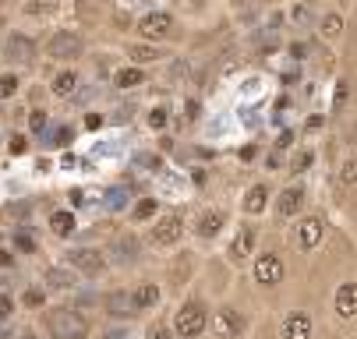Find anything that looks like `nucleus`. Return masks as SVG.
<instances>
[{"mask_svg": "<svg viewBox=\"0 0 357 339\" xmlns=\"http://www.w3.org/2000/svg\"><path fill=\"white\" fill-rule=\"evenodd\" d=\"M43 329L50 339H92V318L75 304H50L43 308Z\"/></svg>", "mask_w": 357, "mask_h": 339, "instance_id": "f257e3e1", "label": "nucleus"}, {"mask_svg": "<svg viewBox=\"0 0 357 339\" xmlns=\"http://www.w3.org/2000/svg\"><path fill=\"white\" fill-rule=\"evenodd\" d=\"M170 329L177 339H202L209 332V304L206 297H184L177 304V311L170 315Z\"/></svg>", "mask_w": 357, "mask_h": 339, "instance_id": "f03ea898", "label": "nucleus"}, {"mask_svg": "<svg viewBox=\"0 0 357 339\" xmlns=\"http://www.w3.org/2000/svg\"><path fill=\"white\" fill-rule=\"evenodd\" d=\"M184 233H188V223H184V216L181 212H163V216H156L149 223V230H145V248H156V251H167V248H177L181 240H184Z\"/></svg>", "mask_w": 357, "mask_h": 339, "instance_id": "7ed1b4c3", "label": "nucleus"}, {"mask_svg": "<svg viewBox=\"0 0 357 339\" xmlns=\"http://www.w3.org/2000/svg\"><path fill=\"white\" fill-rule=\"evenodd\" d=\"M68 269L78 272V279H103L110 272V262H107V251L103 248H89V244H71L61 258Z\"/></svg>", "mask_w": 357, "mask_h": 339, "instance_id": "20e7f679", "label": "nucleus"}, {"mask_svg": "<svg viewBox=\"0 0 357 339\" xmlns=\"http://www.w3.org/2000/svg\"><path fill=\"white\" fill-rule=\"evenodd\" d=\"M251 279L262 290H276L287 279V255L280 248H262L251 255Z\"/></svg>", "mask_w": 357, "mask_h": 339, "instance_id": "39448f33", "label": "nucleus"}, {"mask_svg": "<svg viewBox=\"0 0 357 339\" xmlns=\"http://www.w3.org/2000/svg\"><path fill=\"white\" fill-rule=\"evenodd\" d=\"M326 233H329V223H326L322 212H304V216L294 219V233L290 237H294V248L301 255H315L326 244Z\"/></svg>", "mask_w": 357, "mask_h": 339, "instance_id": "423d86ee", "label": "nucleus"}, {"mask_svg": "<svg viewBox=\"0 0 357 339\" xmlns=\"http://www.w3.org/2000/svg\"><path fill=\"white\" fill-rule=\"evenodd\" d=\"M103 251H107V262L114 269H135L145 258V240L135 230H117Z\"/></svg>", "mask_w": 357, "mask_h": 339, "instance_id": "0eeeda50", "label": "nucleus"}, {"mask_svg": "<svg viewBox=\"0 0 357 339\" xmlns=\"http://www.w3.org/2000/svg\"><path fill=\"white\" fill-rule=\"evenodd\" d=\"M259 237H262V226L255 223V219H244L237 230H234V237L227 240V265H248L251 262V255L259 251Z\"/></svg>", "mask_w": 357, "mask_h": 339, "instance_id": "6e6552de", "label": "nucleus"}, {"mask_svg": "<svg viewBox=\"0 0 357 339\" xmlns=\"http://www.w3.org/2000/svg\"><path fill=\"white\" fill-rule=\"evenodd\" d=\"M209 332H213V339H244L248 315L234 304H216V308H209Z\"/></svg>", "mask_w": 357, "mask_h": 339, "instance_id": "1a4fd4ad", "label": "nucleus"}, {"mask_svg": "<svg viewBox=\"0 0 357 339\" xmlns=\"http://www.w3.org/2000/svg\"><path fill=\"white\" fill-rule=\"evenodd\" d=\"M46 57L61 61V64H75L85 57V36L78 29H54V36L46 39Z\"/></svg>", "mask_w": 357, "mask_h": 339, "instance_id": "9d476101", "label": "nucleus"}, {"mask_svg": "<svg viewBox=\"0 0 357 339\" xmlns=\"http://www.w3.org/2000/svg\"><path fill=\"white\" fill-rule=\"evenodd\" d=\"M304 212H308V187H304V184H287L280 195L273 198V216L280 223H294Z\"/></svg>", "mask_w": 357, "mask_h": 339, "instance_id": "9b49d317", "label": "nucleus"}, {"mask_svg": "<svg viewBox=\"0 0 357 339\" xmlns=\"http://www.w3.org/2000/svg\"><path fill=\"white\" fill-rule=\"evenodd\" d=\"M128 297H131L135 318H142V315H152L163 304V286L156 279H138L135 286H128Z\"/></svg>", "mask_w": 357, "mask_h": 339, "instance_id": "f8f14e48", "label": "nucleus"}, {"mask_svg": "<svg viewBox=\"0 0 357 339\" xmlns=\"http://www.w3.org/2000/svg\"><path fill=\"white\" fill-rule=\"evenodd\" d=\"M39 54V42L29 32H8L4 42H0V57L8 64H32Z\"/></svg>", "mask_w": 357, "mask_h": 339, "instance_id": "ddd939ff", "label": "nucleus"}, {"mask_svg": "<svg viewBox=\"0 0 357 339\" xmlns=\"http://www.w3.org/2000/svg\"><path fill=\"white\" fill-rule=\"evenodd\" d=\"M39 286L46 290V294H75V290L82 286V279H78L75 269H68L64 262H57V265H46L43 269Z\"/></svg>", "mask_w": 357, "mask_h": 339, "instance_id": "4468645a", "label": "nucleus"}, {"mask_svg": "<svg viewBox=\"0 0 357 339\" xmlns=\"http://www.w3.org/2000/svg\"><path fill=\"white\" fill-rule=\"evenodd\" d=\"M227 223H230V212H227V209H220V205H216V209H202L198 219L191 223V233L209 244V240H216V237L227 230Z\"/></svg>", "mask_w": 357, "mask_h": 339, "instance_id": "2eb2a0df", "label": "nucleus"}, {"mask_svg": "<svg viewBox=\"0 0 357 339\" xmlns=\"http://www.w3.org/2000/svg\"><path fill=\"white\" fill-rule=\"evenodd\" d=\"M269 202H273V191H269V180H255L248 191H244V198H241V212L248 219H259L269 212Z\"/></svg>", "mask_w": 357, "mask_h": 339, "instance_id": "dca6fc26", "label": "nucleus"}, {"mask_svg": "<svg viewBox=\"0 0 357 339\" xmlns=\"http://www.w3.org/2000/svg\"><path fill=\"white\" fill-rule=\"evenodd\" d=\"M315 336V318L304 311V308H294L283 315L280 322V339H312Z\"/></svg>", "mask_w": 357, "mask_h": 339, "instance_id": "f3484780", "label": "nucleus"}, {"mask_svg": "<svg viewBox=\"0 0 357 339\" xmlns=\"http://www.w3.org/2000/svg\"><path fill=\"white\" fill-rule=\"evenodd\" d=\"M333 315L340 322H354L357 318V279H343L333 290Z\"/></svg>", "mask_w": 357, "mask_h": 339, "instance_id": "a211bd4d", "label": "nucleus"}, {"mask_svg": "<svg viewBox=\"0 0 357 339\" xmlns=\"http://www.w3.org/2000/svg\"><path fill=\"white\" fill-rule=\"evenodd\" d=\"M103 315H107L110 322H135L128 286H114V290H107V294H103Z\"/></svg>", "mask_w": 357, "mask_h": 339, "instance_id": "6ab92c4d", "label": "nucleus"}, {"mask_svg": "<svg viewBox=\"0 0 357 339\" xmlns=\"http://www.w3.org/2000/svg\"><path fill=\"white\" fill-rule=\"evenodd\" d=\"M177 29V18L170 11H149L142 22H138V32L149 39V42H156V39H167L170 32Z\"/></svg>", "mask_w": 357, "mask_h": 339, "instance_id": "aec40b11", "label": "nucleus"}, {"mask_svg": "<svg viewBox=\"0 0 357 339\" xmlns=\"http://www.w3.org/2000/svg\"><path fill=\"white\" fill-rule=\"evenodd\" d=\"M46 226H50V233H54L57 240H71L78 233V216L71 209H54L50 219H46Z\"/></svg>", "mask_w": 357, "mask_h": 339, "instance_id": "412c9836", "label": "nucleus"}, {"mask_svg": "<svg viewBox=\"0 0 357 339\" xmlns=\"http://www.w3.org/2000/svg\"><path fill=\"white\" fill-rule=\"evenodd\" d=\"M354 187H357V152H350L336 166V191H340V195H350Z\"/></svg>", "mask_w": 357, "mask_h": 339, "instance_id": "4be33fe9", "label": "nucleus"}, {"mask_svg": "<svg viewBox=\"0 0 357 339\" xmlns=\"http://www.w3.org/2000/svg\"><path fill=\"white\" fill-rule=\"evenodd\" d=\"M128 57L135 61V68H142V64H156L163 57V50H160L156 42H131L128 46Z\"/></svg>", "mask_w": 357, "mask_h": 339, "instance_id": "5701e85b", "label": "nucleus"}, {"mask_svg": "<svg viewBox=\"0 0 357 339\" xmlns=\"http://www.w3.org/2000/svg\"><path fill=\"white\" fill-rule=\"evenodd\" d=\"M18 308H25V311H43V308H46V290H43L39 283L25 286L22 294H18Z\"/></svg>", "mask_w": 357, "mask_h": 339, "instance_id": "b1692460", "label": "nucleus"}, {"mask_svg": "<svg viewBox=\"0 0 357 339\" xmlns=\"http://www.w3.org/2000/svg\"><path fill=\"white\" fill-rule=\"evenodd\" d=\"M156 216H160V198H142V202L128 212L131 223H152Z\"/></svg>", "mask_w": 357, "mask_h": 339, "instance_id": "393cba45", "label": "nucleus"}, {"mask_svg": "<svg viewBox=\"0 0 357 339\" xmlns=\"http://www.w3.org/2000/svg\"><path fill=\"white\" fill-rule=\"evenodd\" d=\"M191 276H195V262H191V251H184V255H177V262L170 269V283L174 286H184Z\"/></svg>", "mask_w": 357, "mask_h": 339, "instance_id": "a878e982", "label": "nucleus"}, {"mask_svg": "<svg viewBox=\"0 0 357 339\" xmlns=\"http://www.w3.org/2000/svg\"><path fill=\"white\" fill-rule=\"evenodd\" d=\"M78 85H82V78H78L75 71H61V74L54 78V95L68 100V95H75V92H78Z\"/></svg>", "mask_w": 357, "mask_h": 339, "instance_id": "bb28decb", "label": "nucleus"}, {"mask_svg": "<svg viewBox=\"0 0 357 339\" xmlns=\"http://www.w3.org/2000/svg\"><path fill=\"white\" fill-rule=\"evenodd\" d=\"M145 81V71L142 68H121L117 74H114V85L117 88H138Z\"/></svg>", "mask_w": 357, "mask_h": 339, "instance_id": "cd10ccee", "label": "nucleus"}, {"mask_svg": "<svg viewBox=\"0 0 357 339\" xmlns=\"http://www.w3.org/2000/svg\"><path fill=\"white\" fill-rule=\"evenodd\" d=\"M18 311H22V308H18V297L11 294V290H0V325L11 322Z\"/></svg>", "mask_w": 357, "mask_h": 339, "instance_id": "c85d7f7f", "label": "nucleus"}, {"mask_svg": "<svg viewBox=\"0 0 357 339\" xmlns=\"http://www.w3.org/2000/svg\"><path fill=\"white\" fill-rule=\"evenodd\" d=\"M18 88H22V78H18L15 71L0 74V103H4V100H15V95H18Z\"/></svg>", "mask_w": 357, "mask_h": 339, "instance_id": "c756f323", "label": "nucleus"}, {"mask_svg": "<svg viewBox=\"0 0 357 339\" xmlns=\"http://www.w3.org/2000/svg\"><path fill=\"white\" fill-rule=\"evenodd\" d=\"M145 339H177V336H174V329H170L167 318H156V322L145 325Z\"/></svg>", "mask_w": 357, "mask_h": 339, "instance_id": "7c9ffc66", "label": "nucleus"}, {"mask_svg": "<svg viewBox=\"0 0 357 339\" xmlns=\"http://www.w3.org/2000/svg\"><path fill=\"white\" fill-rule=\"evenodd\" d=\"M11 248H15V255H18V251H22V255H36V251H39L36 240H32L25 230H15V233H11Z\"/></svg>", "mask_w": 357, "mask_h": 339, "instance_id": "2f4dec72", "label": "nucleus"}, {"mask_svg": "<svg viewBox=\"0 0 357 339\" xmlns=\"http://www.w3.org/2000/svg\"><path fill=\"white\" fill-rule=\"evenodd\" d=\"M312 163H315V152H312V149H301V152L290 159V170H294V173H304Z\"/></svg>", "mask_w": 357, "mask_h": 339, "instance_id": "473e14b6", "label": "nucleus"}, {"mask_svg": "<svg viewBox=\"0 0 357 339\" xmlns=\"http://www.w3.org/2000/svg\"><path fill=\"white\" fill-rule=\"evenodd\" d=\"M340 32H343V18H340V15H326V18H322V36L336 39Z\"/></svg>", "mask_w": 357, "mask_h": 339, "instance_id": "72a5a7b5", "label": "nucleus"}, {"mask_svg": "<svg viewBox=\"0 0 357 339\" xmlns=\"http://www.w3.org/2000/svg\"><path fill=\"white\" fill-rule=\"evenodd\" d=\"M128 205H131V202H124V187H114V191H110V198H107V209L117 212V209H128Z\"/></svg>", "mask_w": 357, "mask_h": 339, "instance_id": "f704fd0d", "label": "nucleus"}, {"mask_svg": "<svg viewBox=\"0 0 357 339\" xmlns=\"http://www.w3.org/2000/svg\"><path fill=\"white\" fill-rule=\"evenodd\" d=\"M290 18H294V25H308V18H312L308 4H294L290 8Z\"/></svg>", "mask_w": 357, "mask_h": 339, "instance_id": "c9c22d12", "label": "nucleus"}, {"mask_svg": "<svg viewBox=\"0 0 357 339\" xmlns=\"http://www.w3.org/2000/svg\"><path fill=\"white\" fill-rule=\"evenodd\" d=\"M167 124V107H152L149 110V127H163Z\"/></svg>", "mask_w": 357, "mask_h": 339, "instance_id": "e433bc0d", "label": "nucleus"}, {"mask_svg": "<svg viewBox=\"0 0 357 339\" xmlns=\"http://www.w3.org/2000/svg\"><path fill=\"white\" fill-rule=\"evenodd\" d=\"M8 149H11V152H15V156H22V152H25V149H29V145H25V134H15V138H11V141H8Z\"/></svg>", "mask_w": 357, "mask_h": 339, "instance_id": "4c0bfd02", "label": "nucleus"}, {"mask_svg": "<svg viewBox=\"0 0 357 339\" xmlns=\"http://www.w3.org/2000/svg\"><path fill=\"white\" fill-rule=\"evenodd\" d=\"M15 262H18V255H15V251L0 248V269H15Z\"/></svg>", "mask_w": 357, "mask_h": 339, "instance_id": "58836bf2", "label": "nucleus"}, {"mask_svg": "<svg viewBox=\"0 0 357 339\" xmlns=\"http://www.w3.org/2000/svg\"><path fill=\"white\" fill-rule=\"evenodd\" d=\"M46 127V110H32V131H43Z\"/></svg>", "mask_w": 357, "mask_h": 339, "instance_id": "ea45409f", "label": "nucleus"}, {"mask_svg": "<svg viewBox=\"0 0 357 339\" xmlns=\"http://www.w3.org/2000/svg\"><path fill=\"white\" fill-rule=\"evenodd\" d=\"M230 4H234V8H248V4H251V0H230Z\"/></svg>", "mask_w": 357, "mask_h": 339, "instance_id": "a19ab883", "label": "nucleus"}]
</instances>
